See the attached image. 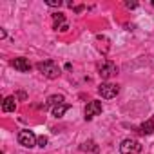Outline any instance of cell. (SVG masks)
Segmentation results:
<instances>
[{"instance_id": "1", "label": "cell", "mask_w": 154, "mask_h": 154, "mask_svg": "<svg viewBox=\"0 0 154 154\" xmlns=\"http://www.w3.org/2000/svg\"><path fill=\"white\" fill-rule=\"evenodd\" d=\"M36 69L45 76V78H49V80H54V78H58V76H60V67L53 60H44V62L36 63Z\"/></svg>"}, {"instance_id": "2", "label": "cell", "mask_w": 154, "mask_h": 154, "mask_svg": "<svg viewBox=\"0 0 154 154\" xmlns=\"http://www.w3.org/2000/svg\"><path fill=\"white\" fill-rule=\"evenodd\" d=\"M118 72V67L114 62L111 60H103L102 63H98V74H100V78L102 80H109L111 76H114Z\"/></svg>"}, {"instance_id": "3", "label": "cell", "mask_w": 154, "mask_h": 154, "mask_svg": "<svg viewBox=\"0 0 154 154\" xmlns=\"http://www.w3.org/2000/svg\"><path fill=\"white\" fill-rule=\"evenodd\" d=\"M118 93H120V87L116 84H100V87H98V94L105 100L114 98Z\"/></svg>"}, {"instance_id": "4", "label": "cell", "mask_w": 154, "mask_h": 154, "mask_svg": "<svg viewBox=\"0 0 154 154\" xmlns=\"http://www.w3.org/2000/svg\"><path fill=\"white\" fill-rule=\"evenodd\" d=\"M36 141H38V138H36L31 131H20V132H18V143H20L22 147L33 149V147L36 145Z\"/></svg>"}, {"instance_id": "5", "label": "cell", "mask_w": 154, "mask_h": 154, "mask_svg": "<svg viewBox=\"0 0 154 154\" xmlns=\"http://www.w3.org/2000/svg\"><path fill=\"white\" fill-rule=\"evenodd\" d=\"M140 149H141V145L136 140H132V138L123 140L122 145H120V152L122 154H134V152H140Z\"/></svg>"}, {"instance_id": "6", "label": "cell", "mask_w": 154, "mask_h": 154, "mask_svg": "<svg viewBox=\"0 0 154 154\" xmlns=\"http://www.w3.org/2000/svg\"><path fill=\"white\" fill-rule=\"evenodd\" d=\"M100 112H102V102L93 100V102H89L87 107H85V120H93V118L98 116Z\"/></svg>"}, {"instance_id": "7", "label": "cell", "mask_w": 154, "mask_h": 154, "mask_svg": "<svg viewBox=\"0 0 154 154\" xmlns=\"http://www.w3.org/2000/svg\"><path fill=\"white\" fill-rule=\"evenodd\" d=\"M11 65L17 69V71H20V72H29L31 71V63H29V60L27 58H15L13 62H11Z\"/></svg>"}, {"instance_id": "8", "label": "cell", "mask_w": 154, "mask_h": 154, "mask_svg": "<svg viewBox=\"0 0 154 154\" xmlns=\"http://www.w3.org/2000/svg\"><path fill=\"white\" fill-rule=\"evenodd\" d=\"M15 109H17V98L15 96H8L2 102V111L4 112H15Z\"/></svg>"}, {"instance_id": "9", "label": "cell", "mask_w": 154, "mask_h": 154, "mask_svg": "<svg viewBox=\"0 0 154 154\" xmlns=\"http://www.w3.org/2000/svg\"><path fill=\"white\" fill-rule=\"evenodd\" d=\"M138 132H140V134H152V132H154V116H152L150 120H147L145 123H141L140 129H138Z\"/></svg>"}, {"instance_id": "10", "label": "cell", "mask_w": 154, "mask_h": 154, "mask_svg": "<svg viewBox=\"0 0 154 154\" xmlns=\"http://www.w3.org/2000/svg\"><path fill=\"white\" fill-rule=\"evenodd\" d=\"M69 109H71V105H67V103L56 105V107H53V116H54V118H62V116H63Z\"/></svg>"}, {"instance_id": "11", "label": "cell", "mask_w": 154, "mask_h": 154, "mask_svg": "<svg viewBox=\"0 0 154 154\" xmlns=\"http://www.w3.org/2000/svg\"><path fill=\"white\" fill-rule=\"evenodd\" d=\"M63 103V96L62 94H51L47 98V105L49 107H56V105H62Z\"/></svg>"}, {"instance_id": "12", "label": "cell", "mask_w": 154, "mask_h": 154, "mask_svg": "<svg viewBox=\"0 0 154 154\" xmlns=\"http://www.w3.org/2000/svg\"><path fill=\"white\" fill-rule=\"evenodd\" d=\"M53 24H54V29L58 31L62 26H65L67 22H65V17L62 15V13H56V15H53Z\"/></svg>"}, {"instance_id": "13", "label": "cell", "mask_w": 154, "mask_h": 154, "mask_svg": "<svg viewBox=\"0 0 154 154\" xmlns=\"http://www.w3.org/2000/svg\"><path fill=\"white\" fill-rule=\"evenodd\" d=\"M87 149H91V150H94V152L98 150V147H96L93 141H89V143H84V145H82V150H87Z\"/></svg>"}, {"instance_id": "14", "label": "cell", "mask_w": 154, "mask_h": 154, "mask_svg": "<svg viewBox=\"0 0 154 154\" xmlns=\"http://www.w3.org/2000/svg\"><path fill=\"white\" fill-rule=\"evenodd\" d=\"M45 4L51 6V8H60V6H62V0H47Z\"/></svg>"}, {"instance_id": "15", "label": "cell", "mask_w": 154, "mask_h": 154, "mask_svg": "<svg viewBox=\"0 0 154 154\" xmlns=\"http://www.w3.org/2000/svg\"><path fill=\"white\" fill-rule=\"evenodd\" d=\"M36 145L44 149V147L47 145V138H45V136H40V138H38V141H36Z\"/></svg>"}, {"instance_id": "16", "label": "cell", "mask_w": 154, "mask_h": 154, "mask_svg": "<svg viewBox=\"0 0 154 154\" xmlns=\"http://www.w3.org/2000/svg\"><path fill=\"white\" fill-rule=\"evenodd\" d=\"M125 8L127 9H136L138 8V2H125Z\"/></svg>"}, {"instance_id": "17", "label": "cell", "mask_w": 154, "mask_h": 154, "mask_svg": "<svg viewBox=\"0 0 154 154\" xmlns=\"http://www.w3.org/2000/svg\"><path fill=\"white\" fill-rule=\"evenodd\" d=\"M74 11H76V13H80V11H84V6H76V8H74Z\"/></svg>"}, {"instance_id": "18", "label": "cell", "mask_w": 154, "mask_h": 154, "mask_svg": "<svg viewBox=\"0 0 154 154\" xmlns=\"http://www.w3.org/2000/svg\"><path fill=\"white\" fill-rule=\"evenodd\" d=\"M18 98H22V100H26V93H24V91H20V93H18Z\"/></svg>"}, {"instance_id": "19", "label": "cell", "mask_w": 154, "mask_h": 154, "mask_svg": "<svg viewBox=\"0 0 154 154\" xmlns=\"http://www.w3.org/2000/svg\"><path fill=\"white\" fill-rule=\"evenodd\" d=\"M0 38H6V29H0Z\"/></svg>"}, {"instance_id": "20", "label": "cell", "mask_w": 154, "mask_h": 154, "mask_svg": "<svg viewBox=\"0 0 154 154\" xmlns=\"http://www.w3.org/2000/svg\"><path fill=\"white\" fill-rule=\"evenodd\" d=\"M152 6H154V0H152Z\"/></svg>"}]
</instances>
